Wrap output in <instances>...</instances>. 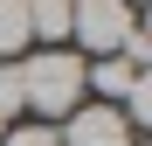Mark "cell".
<instances>
[{
  "label": "cell",
  "mask_w": 152,
  "mask_h": 146,
  "mask_svg": "<svg viewBox=\"0 0 152 146\" xmlns=\"http://www.w3.org/2000/svg\"><path fill=\"white\" fill-rule=\"evenodd\" d=\"M76 104H83V56L76 49H28L21 56V111H35L42 125H62Z\"/></svg>",
  "instance_id": "obj_1"
},
{
  "label": "cell",
  "mask_w": 152,
  "mask_h": 146,
  "mask_svg": "<svg viewBox=\"0 0 152 146\" xmlns=\"http://www.w3.org/2000/svg\"><path fill=\"white\" fill-rule=\"evenodd\" d=\"M124 7H132V14H138V7H145V0H124Z\"/></svg>",
  "instance_id": "obj_8"
},
{
  "label": "cell",
  "mask_w": 152,
  "mask_h": 146,
  "mask_svg": "<svg viewBox=\"0 0 152 146\" xmlns=\"http://www.w3.org/2000/svg\"><path fill=\"white\" fill-rule=\"evenodd\" d=\"M124 125H132V132H145L152 125V70H145V77H132V90H124Z\"/></svg>",
  "instance_id": "obj_6"
},
{
  "label": "cell",
  "mask_w": 152,
  "mask_h": 146,
  "mask_svg": "<svg viewBox=\"0 0 152 146\" xmlns=\"http://www.w3.org/2000/svg\"><path fill=\"white\" fill-rule=\"evenodd\" d=\"M0 139H7V118H0Z\"/></svg>",
  "instance_id": "obj_9"
},
{
  "label": "cell",
  "mask_w": 152,
  "mask_h": 146,
  "mask_svg": "<svg viewBox=\"0 0 152 146\" xmlns=\"http://www.w3.org/2000/svg\"><path fill=\"white\" fill-rule=\"evenodd\" d=\"M132 28H138V14L124 7V0H69V42H76V56H83V63L118 56Z\"/></svg>",
  "instance_id": "obj_2"
},
{
  "label": "cell",
  "mask_w": 152,
  "mask_h": 146,
  "mask_svg": "<svg viewBox=\"0 0 152 146\" xmlns=\"http://www.w3.org/2000/svg\"><path fill=\"white\" fill-rule=\"evenodd\" d=\"M56 139L62 146H138V132L124 125V111L118 104H90V97L56 125Z\"/></svg>",
  "instance_id": "obj_3"
},
{
  "label": "cell",
  "mask_w": 152,
  "mask_h": 146,
  "mask_svg": "<svg viewBox=\"0 0 152 146\" xmlns=\"http://www.w3.org/2000/svg\"><path fill=\"white\" fill-rule=\"evenodd\" d=\"M28 49V0H0V63H21Z\"/></svg>",
  "instance_id": "obj_5"
},
{
  "label": "cell",
  "mask_w": 152,
  "mask_h": 146,
  "mask_svg": "<svg viewBox=\"0 0 152 146\" xmlns=\"http://www.w3.org/2000/svg\"><path fill=\"white\" fill-rule=\"evenodd\" d=\"M0 146H62V139H56V125L28 118V125H7V139H0Z\"/></svg>",
  "instance_id": "obj_7"
},
{
  "label": "cell",
  "mask_w": 152,
  "mask_h": 146,
  "mask_svg": "<svg viewBox=\"0 0 152 146\" xmlns=\"http://www.w3.org/2000/svg\"><path fill=\"white\" fill-rule=\"evenodd\" d=\"M28 42L35 49H69V0H28Z\"/></svg>",
  "instance_id": "obj_4"
}]
</instances>
